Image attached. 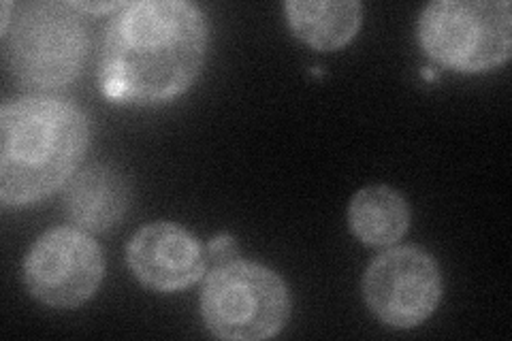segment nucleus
Here are the masks:
<instances>
[{
	"instance_id": "1",
	"label": "nucleus",
	"mask_w": 512,
	"mask_h": 341,
	"mask_svg": "<svg viewBox=\"0 0 512 341\" xmlns=\"http://www.w3.org/2000/svg\"><path fill=\"white\" fill-rule=\"evenodd\" d=\"M207 24L184 0L128 3L105 30L99 84L109 101L154 105L186 92L203 69Z\"/></svg>"
},
{
	"instance_id": "2",
	"label": "nucleus",
	"mask_w": 512,
	"mask_h": 341,
	"mask_svg": "<svg viewBox=\"0 0 512 341\" xmlns=\"http://www.w3.org/2000/svg\"><path fill=\"white\" fill-rule=\"evenodd\" d=\"M90 139L84 111L52 96H22L0 109V203H37L67 184Z\"/></svg>"
},
{
	"instance_id": "3",
	"label": "nucleus",
	"mask_w": 512,
	"mask_h": 341,
	"mask_svg": "<svg viewBox=\"0 0 512 341\" xmlns=\"http://www.w3.org/2000/svg\"><path fill=\"white\" fill-rule=\"evenodd\" d=\"M419 41L440 67L483 73L512 54L508 0H436L421 11Z\"/></svg>"
},
{
	"instance_id": "4",
	"label": "nucleus",
	"mask_w": 512,
	"mask_h": 341,
	"mask_svg": "<svg viewBox=\"0 0 512 341\" xmlns=\"http://www.w3.org/2000/svg\"><path fill=\"white\" fill-rule=\"evenodd\" d=\"M88 24L75 3L24 5L5 35V56L26 86L60 88L82 73Z\"/></svg>"
},
{
	"instance_id": "5",
	"label": "nucleus",
	"mask_w": 512,
	"mask_h": 341,
	"mask_svg": "<svg viewBox=\"0 0 512 341\" xmlns=\"http://www.w3.org/2000/svg\"><path fill=\"white\" fill-rule=\"evenodd\" d=\"M201 316L220 339L259 341L276 337L291 316L280 275L259 263L231 261L214 267L201 290Z\"/></svg>"
},
{
	"instance_id": "6",
	"label": "nucleus",
	"mask_w": 512,
	"mask_h": 341,
	"mask_svg": "<svg viewBox=\"0 0 512 341\" xmlns=\"http://www.w3.org/2000/svg\"><path fill=\"white\" fill-rule=\"evenodd\" d=\"M105 258L88 231L58 226L43 233L24 261V282L37 301L75 310L99 290Z\"/></svg>"
},
{
	"instance_id": "7",
	"label": "nucleus",
	"mask_w": 512,
	"mask_h": 341,
	"mask_svg": "<svg viewBox=\"0 0 512 341\" xmlns=\"http://www.w3.org/2000/svg\"><path fill=\"white\" fill-rule=\"evenodd\" d=\"M363 297L389 327H419L442 297V275L436 258L416 246L391 248L376 256L363 275Z\"/></svg>"
},
{
	"instance_id": "8",
	"label": "nucleus",
	"mask_w": 512,
	"mask_h": 341,
	"mask_svg": "<svg viewBox=\"0 0 512 341\" xmlns=\"http://www.w3.org/2000/svg\"><path fill=\"white\" fill-rule=\"evenodd\" d=\"M126 263L143 286L175 292L201 280L207 256L199 239L184 226L152 222L141 226L128 241Z\"/></svg>"
},
{
	"instance_id": "9",
	"label": "nucleus",
	"mask_w": 512,
	"mask_h": 341,
	"mask_svg": "<svg viewBox=\"0 0 512 341\" xmlns=\"http://www.w3.org/2000/svg\"><path fill=\"white\" fill-rule=\"evenodd\" d=\"M128 184L124 175L107 165H92L73 173L64 188V214L88 233H103L114 226L128 207Z\"/></svg>"
},
{
	"instance_id": "10",
	"label": "nucleus",
	"mask_w": 512,
	"mask_h": 341,
	"mask_svg": "<svg viewBox=\"0 0 512 341\" xmlns=\"http://www.w3.org/2000/svg\"><path fill=\"white\" fill-rule=\"evenodd\" d=\"M284 11L295 35L320 52L348 45L363 20V5L357 0H288Z\"/></svg>"
},
{
	"instance_id": "11",
	"label": "nucleus",
	"mask_w": 512,
	"mask_h": 341,
	"mask_svg": "<svg viewBox=\"0 0 512 341\" xmlns=\"http://www.w3.org/2000/svg\"><path fill=\"white\" fill-rule=\"evenodd\" d=\"M348 224L367 246H393L410 226L406 199L389 186L361 188L348 205Z\"/></svg>"
},
{
	"instance_id": "12",
	"label": "nucleus",
	"mask_w": 512,
	"mask_h": 341,
	"mask_svg": "<svg viewBox=\"0 0 512 341\" xmlns=\"http://www.w3.org/2000/svg\"><path fill=\"white\" fill-rule=\"evenodd\" d=\"M235 254H237V246H235L233 237H229V235H220V237L212 239L210 246H207V256L214 258V261H218V265L231 263Z\"/></svg>"
},
{
	"instance_id": "13",
	"label": "nucleus",
	"mask_w": 512,
	"mask_h": 341,
	"mask_svg": "<svg viewBox=\"0 0 512 341\" xmlns=\"http://www.w3.org/2000/svg\"><path fill=\"white\" fill-rule=\"evenodd\" d=\"M126 5L128 3H75L79 11H86V13H107L114 9H124Z\"/></svg>"
},
{
	"instance_id": "14",
	"label": "nucleus",
	"mask_w": 512,
	"mask_h": 341,
	"mask_svg": "<svg viewBox=\"0 0 512 341\" xmlns=\"http://www.w3.org/2000/svg\"><path fill=\"white\" fill-rule=\"evenodd\" d=\"M11 9H13V3L5 0V3H3V20H0V32H3V37L7 35L9 28H11Z\"/></svg>"
}]
</instances>
